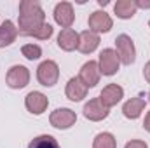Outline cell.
Wrapping results in <instances>:
<instances>
[{
  "instance_id": "obj_1",
  "label": "cell",
  "mask_w": 150,
  "mask_h": 148,
  "mask_svg": "<svg viewBox=\"0 0 150 148\" xmlns=\"http://www.w3.org/2000/svg\"><path fill=\"white\" fill-rule=\"evenodd\" d=\"M19 35H25L32 30H37L45 23V14L38 2L23 0L19 2Z\"/></svg>"
},
{
  "instance_id": "obj_2",
  "label": "cell",
  "mask_w": 150,
  "mask_h": 148,
  "mask_svg": "<svg viewBox=\"0 0 150 148\" xmlns=\"http://www.w3.org/2000/svg\"><path fill=\"white\" fill-rule=\"evenodd\" d=\"M115 52L119 56V61L124 65H131L136 59V49L133 44V38L126 33L119 35L115 38Z\"/></svg>"
},
{
  "instance_id": "obj_3",
  "label": "cell",
  "mask_w": 150,
  "mask_h": 148,
  "mask_svg": "<svg viewBox=\"0 0 150 148\" xmlns=\"http://www.w3.org/2000/svg\"><path fill=\"white\" fill-rule=\"evenodd\" d=\"M37 78L44 87H52L59 78V66L56 65V61H42L37 68Z\"/></svg>"
},
{
  "instance_id": "obj_4",
  "label": "cell",
  "mask_w": 150,
  "mask_h": 148,
  "mask_svg": "<svg viewBox=\"0 0 150 148\" xmlns=\"http://www.w3.org/2000/svg\"><path fill=\"white\" fill-rule=\"evenodd\" d=\"M5 82L11 89H23L28 85L30 82V72L26 66L23 65H14L9 68L7 72V77H5Z\"/></svg>"
},
{
  "instance_id": "obj_5",
  "label": "cell",
  "mask_w": 150,
  "mask_h": 148,
  "mask_svg": "<svg viewBox=\"0 0 150 148\" xmlns=\"http://www.w3.org/2000/svg\"><path fill=\"white\" fill-rule=\"evenodd\" d=\"M119 56L113 49H103L100 52V61H98V66H100V72L107 77L110 75H115L119 72Z\"/></svg>"
},
{
  "instance_id": "obj_6",
  "label": "cell",
  "mask_w": 150,
  "mask_h": 148,
  "mask_svg": "<svg viewBox=\"0 0 150 148\" xmlns=\"http://www.w3.org/2000/svg\"><path fill=\"white\" fill-rule=\"evenodd\" d=\"M75 120H77V115L70 108H58V110L52 111L51 117H49L51 125L56 127V129H70L75 124Z\"/></svg>"
},
{
  "instance_id": "obj_7",
  "label": "cell",
  "mask_w": 150,
  "mask_h": 148,
  "mask_svg": "<svg viewBox=\"0 0 150 148\" xmlns=\"http://www.w3.org/2000/svg\"><path fill=\"white\" fill-rule=\"evenodd\" d=\"M89 30L94 32V33H107L112 30V18L105 12V11H94L91 16H89Z\"/></svg>"
},
{
  "instance_id": "obj_8",
  "label": "cell",
  "mask_w": 150,
  "mask_h": 148,
  "mask_svg": "<svg viewBox=\"0 0 150 148\" xmlns=\"http://www.w3.org/2000/svg\"><path fill=\"white\" fill-rule=\"evenodd\" d=\"M54 21L63 28H70L75 21V14H74V7L70 2H59L54 7Z\"/></svg>"
},
{
  "instance_id": "obj_9",
  "label": "cell",
  "mask_w": 150,
  "mask_h": 148,
  "mask_svg": "<svg viewBox=\"0 0 150 148\" xmlns=\"http://www.w3.org/2000/svg\"><path fill=\"white\" fill-rule=\"evenodd\" d=\"M108 110L101 101L100 98H94V99H89L86 105H84V117L87 120H93V122H100L103 118L108 117Z\"/></svg>"
},
{
  "instance_id": "obj_10",
  "label": "cell",
  "mask_w": 150,
  "mask_h": 148,
  "mask_svg": "<svg viewBox=\"0 0 150 148\" xmlns=\"http://www.w3.org/2000/svg\"><path fill=\"white\" fill-rule=\"evenodd\" d=\"M100 66H98V63L96 61H87V63H84L82 65V68H80V73H79V78L84 82V85L89 89V87H94L98 82H100Z\"/></svg>"
},
{
  "instance_id": "obj_11",
  "label": "cell",
  "mask_w": 150,
  "mask_h": 148,
  "mask_svg": "<svg viewBox=\"0 0 150 148\" xmlns=\"http://www.w3.org/2000/svg\"><path fill=\"white\" fill-rule=\"evenodd\" d=\"M25 105H26V110L33 115H42L44 111L47 110V105H49V99L45 94L38 92V91H32L26 99H25Z\"/></svg>"
},
{
  "instance_id": "obj_12",
  "label": "cell",
  "mask_w": 150,
  "mask_h": 148,
  "mask_svg": "<svg viewBox=\"0 0 150 148\" xmlns=\"http://www.w3.org/2000/svg\"><path fill=\"white\" fill-rule=\"evenodd\" d=\"M124 98V89L117 84H108L107 87H103L101 94H100V101L107 106V108H112L115 106L120 99Z\"/></svg>"
},
{
  "instance_id": "obj_13",
  "label": "cell",
  "mask_w": 150,
  "mask_h": 148,
  "mask_svg": "<svg viewBox=\"0 0 150 148\" xmlns=\"http://www.w3.org/2000/svg\"><path fill=\"white\" fill-rule=\"evenodd\" d=\"M100 45V35L91 32V30H86L82 33H79V45L77 49L82 52V54H91L98 49Z\"/></svg>"
},
{
  "instance_id": "obj_14",
  "label": "cell",
  "mask_w": 150,
  "mask_h": 148,
  "mask_svg": "<svg viewBox=\"0 0 150 148\" xmlns=\"http://www.w3.org/2000/svg\"><path fill=\"white\" fill-rule=\"evenodd\" d=\"M65 94L70 101H82L87 94V87L84 85V82L79 78V77H72L67 84V89H65Z\"/></svg>"
},
{
  "instance_id": "obj_15",
  "label": "cell",
  "mask_w": 150,
  "mask_h": 148,
  "mask_svg": "<svg viewBox=\"0 0 150 148\" xmlns=\"http://www.w3.org/2000/svg\"><path fill=\"white\" fill-rule=\"evenodd\" d=\"M77 45H79V33L75 30L67 28V30L59 32V35H58V47L59 49L70 52V51L77 49Z\"/></svg>"
},
{
  "instance_id": "obj_16",
  "label": "cell",
  "mask_w": 150,
  "mask_h": 148,
  "mask_svg": "<svg viewBox=\"0 0 150 148\" xmlns=\"http://www.w3.org/2000/svg\"><path fill=\"white\" fill-rule=\"evenodd\" d=\"M143 108H145V99L138 96V98H131L129 101L124 103V106H122V113H124L126 118L134 120V118H138V117L142 115Z\"/></svg>"
},
{
  "instance_id": "obj_17",
  "label": "cell",
  "mask_w": 150,
  "mask_h": 148,
  "mask_svg": "<svg viewBox=\"0 0 150 148\" xmlns=\"http://www.w3.org/2000/svg\"><path fill=\"white\" fill-rule=\"evenodd\" d=\"M136 11L138 7L134 0H117V4L113 5V12L120 19H131L136 14Z\"/></svg>"
},
{
  "instance_id": "obj_18",
  "label": "cell",
  "mask_w": 150,
  "mask_h": 148,
  "mask_svg": "<svg viewBox=\"0 0 150 148\" xmlns=\"http://www.w3.org/2000/svg\"><path fill=\"white\" fill-rule=\"evenodd\" d=\"M16 37H18V28L14 26V23L9 21V19L4 21L0 25V49L11 45L16 40Z\"/></svg>"
},
{
  "instance_id": "obj_19",
  "label": "cell",
  "mask_w": 150,
  "mask_h": 148,
  "mask_svg": "<svg viewBox=\"0 0 150 148\" xmlns=\"http://www.w3.org/2000/svg\"><path fill=\"white\" fill-rule=\"evenodd\" d=\"M28 148H59V145L51 134H40V136L32 140Z\"/></svg>"
},
{
  "instance_id": "obj_20",
  "label": "cell",
  "mask_w": 150,
  "mask_h": 148,
  "mask_svg": "<svg viewBox=\"0 0 150 148\" xmlns=\"http://www.w3.org/2000/svg\"><path fill=\"white\" fill-rule=\"evenodd\" d=\"M93 148H117V141L110 132H100L93 141Z\"/></svg>"
},
{
  "instance_id": "obj_21",
  "label": "cell",
  "mask_w": 150,
  "mask_h": 148,
  "mask_svg": "<svg viewBox=\"0 0 150 148\" xmlns=\"http://www.w3.org/2000/svg\"><path fill=\"white\" fill-rule=\"evenodd\" d=\"M52 26L49 25V23H44L42 26H38L37 30H32V32H28V33H25V37H35L38 40H47V38H51L52 35Z\"/></svg>"
},
{
  "instance_id": "obj_22",
  "label": "cell",
  "mask_w": 150,
  "mask_h": 148,
  "mask_svg": "<svg viewBox=\"0 0 150 148\" xmlns=\"http://www.w3.org/2000/svg\"><path fill=\"white\" fill-rule=\"evenodd\" d=\"M21 54H23L26 59L33 61V59H38V58L42 56V49L38 47L37 44H26V45L21 47Z\"/></svg>"
},
{
  "instance_id": "obj_23",
  "label": "cell",
  "mask_w": 150,
  "mask_h": 148,
  "mask_svg": "<svg viewBox=\"0 0 150 148\" xmlns=\"http://www.w3.org/2000/svg\"><path fill=\"white\" fill-rule=\"evenodd\" d=\"M124 148H149V147H147V143L142 141V140H131L129 143H126Z\"/></svg>"
},
{
  "instance_id": "obj_24",
  "label": "cell",
  "mask_w": 150,
  "mask_h": 148,
  "mask_svg": "<svg viewBox=\"0 0 150 148\" xmlns=\"http://www.w3.org/2000/svg\"><path fill=\"white\" fill-rule=\"evenodd\" d=\"M138 9H150V0H134Z\"/></svg>"
},
{
  "instance_id": "obj_25",
  "label": "cell",
  "mask_w": 150,
  "mask_h": 148,
  "mask_svg": "<svg viewBox=\"0 0 150 148\" xmlns=\"http://www.w3.org/2000/svg\"><path fill=\"white\" fill-rule=\"evenodd\" d=\"M143 77H145V80L150 84V61L145 65V68H143Z\"/></svg>"
},
{
  "instance_id": "obj_26",
  "label": "cell",
  "mask_w": 150,
  "mask_h": 148,
  "mask_svg": "<svg viewBox=\"0 0 150 148\" xmlns=\"http://www.w3.org/2000/svg\"><path fill=\"white\" fill-rule=\"evenodd\" d=\"M149 101H150V92H149ZM143 127H145V131H149V132H150V111L147 113V117H145V122H143Z\"/></svg>"
},
{
  "instance_id": "obj_27",
  "label": "cell",
  "mask_w": 150,
  "mask_h": 148,
  "mask_svg": "<svg viewBox=\"0 0 150 148\" xmlns=\"http://www.w3.org/2000/svg\"><path fill=\"white\" fill-rule=\"evenodd\" d=\"M98 4H100V5H107V4H108V0H98Z\"/></svg>"
},
{
  "instance_id": "obj_28",
  "label": "cell",
  "mask_w": 150,
  "mask_h": 148,
  "mask_svg": "<svg viewBox=\"0 0 150 148\" xmlns=\"http://www.w3.org/2000/svg\"><path fill=\"white\" fill-rule=\"evenodd\" d=\"M149 26H150V21H149Z\"/></svg>"
}]
</instances>
